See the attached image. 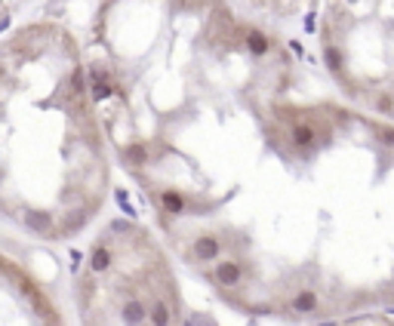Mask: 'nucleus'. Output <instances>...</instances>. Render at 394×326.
Instances as JSON below:
<instances>
[{"mask_svg":"<svg viewBox=\"0 0 394 326\" xmlns=\"http://www.w3.org/2000/svg\"><path fill=\"white\" fill-rule=\"evenodd\" d=\"M160 203H164L170 212H182L185 209V200L179 194H173V191H164V197H160Z\"/></svg>","mask_w":394,"mask_h":326,"instance_id":"nucleus-10","label":"nucleus"},{"mask_svg":"<svg viewBox=\"0 0 394 326\" xmlns=\"http://www.w3.org/2000/svg\"><path fill=\"white\" fill-rule=\"evenodd\" d=\"M290 139H293V145H299V148H311V145H314V130L308 123H296Z\"/></svg>","mask_w":394,"mask_h":326,"instance_id":"nucleus-5","label":"nucleus"},{"mask_svg":"<svg viewBox=\"0 0 394 326\" xmlns=\"http://www.w3.org/2000/svg\"><path fill=\"white\" fill-rule=\"evenodd\" d=\"M246 46L256 52V56H262V52H268V37L265 34H259V31H249L246 34Z\"/></svg>","mask_w":394,"mask_h":326,"instance_id":"nucleus-9","label":"nucleus"},{"mask_svg":"<svg viewBox=\"0 0 394 326\" xmlns=\"http://www.w3.org/2000/svg\"><path fill=\"white\" fill-rule=\"evenodd\" d=\"M185 326H191V323H185Z\"/></svg>","mask_w":394,"mask_h":326,"instance_id":"nucleus-12","label":"nucleus"},{"mask_svg":"<svg viewBox=\"0 0 394 326\" xmlns=\"http://www.w3.org/2000/svg\"><path fill=\"white\" fill-rule=\"evenodd\" d=\"M173 317H176V302H154L151 305V323L154 326H173Z\"/></svg>","mask_w":394,"mask_h":326,"instance_id":"nucleus-3","label":"nucleus"},{"mask_svg":"<svg viewBox=\"0 0 394 326\" xmlns=\"http://www.w3.org/2000/svg\"><path fill=\"white\" fill-rule=\"evenodd\" d=\"M219 256V240L216 237H197L194 243H191V259H197V262H209V259H216Z\"/></svg>","mask_w":394,"mask_h":326,"instance_id":"nucleus-2","label":"nucleus"},{"mask_svg":"<svg viewBox=\"0 0 394 326\" xmlns=\"http://www.w3.org/2000/svg\"><path fill=\"white\" fill-rule=\"evenodd\" d=\"M108 265H111V249L105 243H99L93 249V256H89V268H93L96 274H102V271H108Z\"/></svg>","mask_w":394,"mask_h":326,"instance_id":"nucleus-4","label":"nucleus"},{"mask_svg":"<svg viewBox=\"0 0 394 326\" xmlns=\"http://www.w3.org/2000/svg\"><path fill=\"white\" fill-rule=\"evenodd\" d=\"M314 308H317V293H311V289H302L293 299V311H299V314H311Z\"/></svg>","mask_w":394,"mask_h":326,"instance_id":"nucleus-6","label":"nucleus"},{"mask_svg":"<svg viewBox=\"0 0 394 326\" xmlns=\"http://www.w3.org/2000/svg\"><path fill=\"white\" fill-rule=\"evenodd\" d=\"M212 277H216L219 286H237V280H240V265H237L234 259L216 262V268H212Z\"/></svg>","mask_w":394,"mask_h":326,"instance_id":"nucleus-1","label":"nucleus"},{"mask_svg":"<svg viewBox=\"0 0 394 326\" xmlns=\"http://www.w3.org/2000/svg\"><path fill=\"white\" fill-rule=\"evenodd\" d=\"M127 154H130V160H139V163L145 160V148H142V145H133V148H130Z\"/></svg>","mask_w":394,"mask_h":326,"instance_id":"nucleus-11","label":"nucleus"},{"mask_svg":"<svg viewBox=\"0 0 394 326\" xmlns=\"http://www.w3.org/2000/svg\"><path fill=\"white\" fill-rule=\"evenodd\" d=\"M123 320H127L130 326H139L142 320H145V308H142V302H127L123 305Z\"/></svg>","mask_w":394,"mask_h":326,"instance_id":"nucleus-8","label":"nucleus"},{"mask_svg":"<svg viewBox=\"0 0 394 326\" xmlns=\"http://www.w3.org/2000/svg\"><path fill=\"white\" fill-rule=\"evenodd\" d=\"M25 222H28V228H31V231H37V234H49V231H52V219H49V212H31Z\"/></svg>","mask_w":394,"mask_h":326,"instance_id":"nucleus-7","label":"nucleus"}]
</instances>
